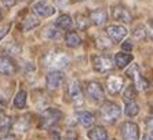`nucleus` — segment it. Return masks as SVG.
<instances>
[{"label": "nucleus", "instance_id": "f257e3e1", "mask_svg": "<svg viewBox=\"0 0 153 140\" xmlns=\"http://www.w3.org/2000/svg\"><path fill=\"white\" fill-rule=\"evenodd\" d=\"M69 62H71V58L64 51H51L44 58V66L51 67L54 70L64 69L69 65Z\"/></svg>", "mask_w": 153, "mask_h": 140}, {"label": "nucleus", "instance_id": "f03ea898", "mask_svg": "<svg viewBox=\"0 0 153 140\" xmlns=\"http://www.w3.org/2000/svg\"><path fill=\"white\" fill-rule=\"evenodd\" d=\"M121 110L119 107V105L113 103V102H105L101 107V116L102 118L109 124H113L117 121V118H120Z\"/></svg>", "mask_w": 153, "mask_h": 140}, {"label": "nucleus", "instance_id": "7ed1b4c3", "mask_svg": "<svg viewBox=\"0 0 153 140\" xmlns=\"http://www.w3.org/2000/svg\"><path fill=\"white\" fill-rule=\"evenodd\" d=\"M62 118V113L58 109H47L43 111L42 117H40V126L42 128H51Z\"/></svg>", "mask_w": 153, "mask_h": 140}, {"label": "nucleus", "instance_id": "20e7f679", "mask_svg": "<svg viewBox=\"0 0 153 140\" xmlns=\"http://www.w3.org/2000/svg\"><path fill=\"white\" fill-rule=\"evenodd\" d=\"M91 62H93L94 70L98 71V73H108L114 66L113 65L114 62L112 60L111 56H108V55H95V56H93Z\"/></svg>", "mask_w": 153, "mask_h": 140}, {"label": "nucleus", "instance_id": "39448f33", "mask_svg": "<svg viewBox=\"0 0 153 140\" xmlns=\"http://www.w3.org/2000/svg\"><path fill=\"white\" fill-rule=\"evenodd\" d=\"M120 133L124 140H139V129L135 122H123L120 126Z\"/></svg>", "mask_w": 153, "mask_h": 140}, {"label": "nucleus", "instance_id": "423d86ee", "mask_svg": "<svg viewBox=\"0 0 153 140\" xmlns=\"http://www.w3.org/2000/svg\"><path fill=\"white\" fill-rule=\"evenodd\" d=\"M64 80H65V76L61 70H53V71H50V73L47 74L46 85L48 89L54 91V89H57V88H59L62 85Z\"/></svg>", "mask_w": 153, "mask_h": 140}, {"label": "nucleus", "instance_id": "0eeeda50", "mask_svg": "<svg viewBox=\"0 0 153 140\" xmlns=\"http://www.w3.org/2000/svg\"><path fill=\"white\" fill-rule=\"evenodd\" d=\"M105 32H106L108 37L111 40H113L114 43H120L126 37V35H127V29L124 26H121V25H109L105 29Z\"/></svg>", "mask_w": 153, "mask_h": 140}, {"label": "nucleus", "instance_id": "6e6552de", "mask_svg": "<svg viewBox=\"0 0 153 140\" xmlns=\"http://www.w3.org/2000/svg\"><path fill=\"white\" fill-rule=\"evenodd\" d=\"M127 76L131 80H134V83H135L134 87H137L138 89H146L148 88V81L142 77V74L139 73V69L137 65H131V67L127 70Z\"/></svg>", "mask_w": 153, "mask_h": 140}, {"label": "nucleus", "instance_id": "1a4fd4ad", "mask_svg": "<svg viewBox=\"0 0 153 140\" xmlns=\"http://www.w3.org/2000/svg\"><path fill=\"white\" fill-rule=\"evenodd\" d=\"M112 17H113L116 21L123 22V24H130V22L132 21V15H131V13L128 11V8L124 7V6H120V4H117V6L113 7V10H112Z\"/></svg>", "mask_w": 153, "mask_h": 140}, {"label": "nucleus", "instance_id": "9d476101", "mask_svg": "<svg viewBox=\"0 0 153 140\" xmlns=\"http://www.w3.org/2000/svg\"><path fill=\"white\" fill-rule=\"evenodd\" d=\"M69 96H71V100L75 103V106H82L84 103L82 88L77 81H72L69 85Z\"/></svg>", "mask_w": 153, "mask_h": 140}, {"label": "nucleus", "instance_id": "9b49d317", "mask_svg": "<svg viewBox=\"0 0 153 140\" xmlns=\"http://www.w3.org/2000/svg\"><path fill=\"white\" fill-rule=\"evenodd\" d=\"M32 11L35 13L36 15H39V17H51V15L55 14V8L50 4L44 3V1H37L32 6Z\"/></svg>", "mask_w": 153, "mask_h": 140}, {"label": "nucleus", "instance_id": "f8f14e48", "mask_svg": "<svg viewBox=\"0 0 153 140\" xmlns=\"http://www.w3.org/2000/svg\"><path fill=\"white\" fill-rule=\"evenodd\" d=\"M17 71V65L8 56H0V73L4 76H13Z\"/></svg>", "mask_w": 153, "mask_h": 140}, {"label": "nucleus", "instance_id": "ddd939ff", "mask_svg": "<svg viewBox=\"0 0 153 140\" xmlns=\"http://www.w3.org/2000/svg\"><path fill=\"white\" fill-rule=\"evenodd\" d=\"M87 95L93 100H102L103 99V89L100 83L97 81H90L87 84Z\"/></svg>", "mask_w": 153, "mask_h": 140}, {"label": "nucleus", "instance_id": "4468645a", "mask_svg": "<svg viewBox=\"0 0 153 140\" xmlns=\"http://www.w3.org/2000/svg\"><path fill=\"white\" fill-rule=\"evenodd\" d=\"M88 19L91 24L94 25H103L105 22H106L108 19V13L105 8H95V10H93L91 13H90L88 15Z\"/></svg>", "mask_w": 153, "mask_h": 140}, {"label": "nucleus", "instance_id": "2eb2a0df", "mask_svg": "<svg viewBox=\"0 0 153 140\" xmlns=\"http://www.w3.org/2000/svg\"><path fill=\"white\" fill-rule=\"evenodd\" d=\"M124 87V80L119 76H111L108 78V91L111 94H119Z\"/></svg>", "mask_w": 153, "mask_h": 140}, {"label": "nucleus", "instance_id": "dca6fc26", "mask_svg": "<svg viewBox=\"0 0 153 140\" xmlns=\"http://www.w3.org/2000/svg\"><path fill=\"white\" fill-rule=\"evenodd\" d=\"M88 139L90 140H106L108 139V133H106V130H105L103 126L97 125V126H94L93 129H90Z\"/></svg>", "mask_w": 153, "mask_h": 140}, {"label": "nucleus", "instance_id": "f3484780", "mask_svg": "<svg viewBox=\"0 0 153 140\" xmlns=\"http://www.w3.org/2000/svg\"><path fill=\"white\" fill-rule=\"evenodd\" d=\"M132 60V55L127 52H117L114 55V63L119 69H124L128 63Z\"/></svg>", "mask_w": 153, "mask_h": 140}, {"label": "nucleus", "instance_id": "a211bd4d", "mask_svg": "<svg viewBox=\"0 0 153 140\" xmlns=\"http://www.w3.org/2000/svg\"><path fill=\"white\" fill-rule=\"evenodd\" d=\"M65 43H66V46L71 47V48H76L82 44V39H80V36L73 30H69L66 35H65Z\"/></svg>", "mask_w": 153, "mask_h": 140}, {"label": "nucleus", "instance_id": "6ab92c4d", "mask_svg": "<svg viewBox=\"0 0 153 140\" xmlns=\"http://www.w3.org/2000/svg\"><path fill=\"white\" fill-rule=\"evenodd\" d=\"M55 25H57L59 29H62V30H69V29L72 28V25H73V21H72V18L69 17L68 14H62V15H59V18L57 19Z\"/></svg>", "mask_w": 153, "mask_h": 140}, {"label": "nucleus", "instance_id": "aec40b11", "mask_svg": "<svg viewBox=\"0 0 153 140\" xmlns=\"http://www.w3.org/2000/svg\"><path fill=\"white\" fill-rule=\"evenodd\" d=\"M77 118H79V122L82 124L83 126H85V128H87V126H90V125H93V122H94V116L90 111L79 113Z\"/></svg>", "mask_w": 153, "mask_h": 140}, {"label": "nucleus", "instance_id": "412c9836", "mask_svg": "<svg viewBox=\"0 0 153 140\" xmlns=\"http://www.w3.org/2000/svg\"><path fill=\"white\" fill-rule=\"evenodd\" d=\"M26 106V92L19 91L14 98V107L17 109H25Z\"/></svg>", "mask_w": 153, "mask_h": 140}, {"label": "nucleus", "instance_id": "4be33fe9", "mask_svg": "<svg viewBox=\"0 0 153 140\" xmlns=\"http://www.w3.org/2000/svg\"><path fill=\"white\" fill-rule=\"evenodd\" d=\"M40 22H39V19L36 17H26L25 19H24V22H22V29L24 30H30V29H33V28H36L37 25H39Z\"/></svg>", "mask_w": 153, "mask_h": 140}, {"label": "nucleus", "instance_id": "5701e85b", "mask_svg": "<svg viewBox=\"0 0 153 140\" xmlns=\"http://www.w3.org/2000/svg\"><path fill=\"white\" fill-rule=\"evenodd\" d=\"M138 111H139V107L135 103V100L126 102V114L128 117H135L138 114Z\"/></svg>", "mask_w": 153, "mask_h": 140}, {"label": "nucleus", "instance_id": "b1692460", "mask_svg": "<svg viewBox=\"0 0 153 140\" xmlns=\"http://www.w3.org/2000/svg\"><path fill=\"white\" fill-rule=\"evenodd\" d=\"M11 124V118L0 110V129H7Z\"/></svg>", "mask_w": 153, "mask_h": 140}, {"label": "nucleus", "instance_id": "393cba45", "mask_svg": "<svg viewBox=\"0 0 153 140\" xmlns=\"http://www.w3.org/2000/svg\"><path fill=\"white\" fill-rule=\"evenodd\" d=\"M134 98H135V87H134V85H130L124 92V100L131 102V100H134Z\"/></svg>", "mask_w": 153, "mask_h": 140}, {"label": "nucleus", "instance_id": "a878e982", "mask_svg": "<svg viewBox=\"0 0 153 140\" xmlns=\"http://www.w3.org/2000/svg\"><path fill=\"white\" fill-rule=\"evenodd\" d=\"M88 18H85L84 15H79L77 19H76V22H77V28L79 29H85L87 26H88Z\"/></svg>", "mask_w": 153, "mask_h": 140}, {"label": "nucleus", "instance_id": "bb28decb", "mask_svg": "<svg viewBox=\"0 0 153 140\" xmlns=\"http://www.w3.org/2000/svg\"><path fill=\"white\" fill-rule=\"evenodd\" d=\"M61 36L59 30H57L55 28H47L46 29V37H48V39H58Z\"/></svg>", "mask_w": 153, "mask_h": 140}, {"label": "nucleus", "instance_id": "cd10ccee", "mask_svg": "<svg viewBox=\"0 0 153 140\" xmlns=\"http://www.w3.org/2000/svg\"><path fill=\"white\" fill-rule=\"evenodd\" d=\"M97 46L100 47V48L102 49H106L111 47V43H109V37H98V40H97Z\"/></svg>", "mask_w": 153, "mask_h": 140}, {"label": "nucleus", "instance_id": "c85d7f7f", "mask_svg": "<svg viewBox=\"0 0 153 140\" xmlns=\"http://www.w3.org/2000/svg\"><path fill=\"white\" fill-rule=\"evenodd\" d=\"M146 128H148L149 136L153 139V117H149V118L146 119Z\"/></svg>", "mask_w": 153, "mask_h": 140}, {"label": "nucleus", "instance_id": "c756f323", "mask_svg": "<svg viewBox=\"0 0 153 140\" xmlns=\"http://www.w3.org/2000/svg\"><path fill=\"white\" fill-rule=\"evenodd\" d=\"M134 36H135L137 39H143L146 36V30L143 28H137L135 32H134Z\"/></svg>", "mask_w": 153, "mask_h": 140}, {"label": "nucleus", "instance_id": "7c9ffc66", "mask_svg": "<svg viewBox=\"0 0 153 140\" xmlns=\"http://www.w3.org/2000/svg\"><path fill=\"white\" fill-rule=\"evenodd\" d=\"M10 28H11V25L8 24V25H6L4 28H1V29H0V40L3 39V37H4V36H6V35H7V32H8V29H10Z\"/></svg>", "mask_w": 153, "mask_h": 140}, {"label": "nucleus", "instance_id": "2f4dec72", "mask_svg": "<svg viewBox=\"0 0 153 140\" xmlns=\"http://www.w3.org/2000/svg\"><path fill=\"white\" fill-rule=\"evenodd\" d=\"M121 48L124 49V51H131L132 49V43L131 41H126L121 44Z\"/></svg>", "mask_w": 153, "mask_h": 140}, {"label": "nucleus", "instance_id": "473e14b6", "mask_svg": "<svg viewBox=\"0 0 153 140\" xmlns=\"http://www.w3.org/2000/svg\"><path fill=\"white\" fill-rule=\"evenodd\" d=\"M1 3L6 6V7H13V6H15V3H17V0H1Z\"/></svg>", "mask_w": 153, "mask_h": 140}, {"label": "nucleus", "instance_id": "72a5a7b5", "mask_svg": "<svg viewBox=\"0 0 153 140\" xmlns=\"http://www.w3.org/2000/svg\"><path fill=\"white\" fill-rule=\"evenodd\" d=\"M66 140H77V135L75 132H68V136H66Z\"/></svg>", "mask_w": 153, "mask_h": 140}, {"label": "nucleus", "instance_id": "f704fd0d", "mask_svg": "<svg viewBox=\"0 0 153 140\" xmlns=\"http://www.w3.org/2000/svg\"><path fill=\"white\" fill-rule=\"evenodd\" d=\"M51 140H61V136L58 132H51Z\"/></svg>", "mask_w": 153, "mask_h": 140}, {"label": "nucleus", "instance_id": "c9c22d12", "mask_svg": "<svg viewBox=\"0 0 153 140\" xmlns=\"http://www.w3.org/2000/svg\"><path fill=\"white\" fill-rule=\"evenodd\" d=\"M148 26H149V33H150V36H152V39H153V19H150V21L148 22Z\"/></svg>", "mask_w": 153, "mask_h": 140}, {"label": "nucleus", "instance_id": "e433bc0d", "mask_svg": "<svg viewBox=\"0 0 153 140\" xmlns=\"http://www.w3.org/2000/svg\"><path fill=\"white\" fill-rule=\"evenodd\" d=\"M0 140H17V139H15V136H13V135H7V136L0 137Z\"/></svg>", "mask_w": 153, "mask_h": 140}, {"label": "nucleus", "instance_id": "4c0bfd02", "mask_svg": "<svg viewBox=\"0 0 153 140\" xmlns=\"http://www.w3.org/2000/svg\"><path fill=\"white\" fill-rule=\"evenodd\" d=\"M142 140H153V139H152V137L149 136V135H145V136L142 137Z\"/></svg>", "mask_w": 153, "mask_h": 140}, {"label": "nucleus", "instance_id": "58836bf2", "mask_svg": "<svg viewBox=\"0 0 153 140\" xmlns=\"http://www.w3.org/2000/svg\"><path fill=\"white\" fill-rule=\"evenodd\" d=\"M75 1H84V0H75Z\"/></svg>", "mask_w": 153, "mask_h": 140}, {"label": "nucleus", "instance_id": "ea45409f", "mask_svg": "<svg viewBox=\"0 0 153 140\" xmlns=\"http://www.w3.org/2000/svg\"><path fill=\"white\" fill-rule=\"evenodd\" d=\"M0 15H1V14H0Z\"/></svg>", "mask_w": 153, "mask_h": 140}]
</instances>
